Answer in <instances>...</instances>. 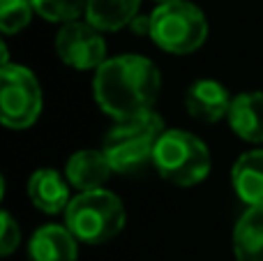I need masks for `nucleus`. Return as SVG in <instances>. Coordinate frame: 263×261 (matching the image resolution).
Returning a JSON list of instances; mask_svg holds the SVG:
<instances>
[{
	"instance_id": "nucleus-11",
	"label": "nucleus",
	"mask_w": 263,
	"mask_h": 261,
	"mask_svg": "<svg viewBox=\"0 0 263 261\" xmlns=\"http://www.w3.org/2000/svg\"><path fill=\"white\" fill-rule=\"evenodd\" d=\"M79 240L65 225H44L28 240V261H77Z\"/></svg>"
},
{
	"instance_id": "nucleus-13",
	"label": "nucleus",
	"mask_w": 263,
	"mask_h": 261,
	"mask_svg": "<svg viewBox=\"0 0 263 261\" xmlns=\"http://www.w3.org/2000/svg\"><path fill=\"white\" fill-rule=\"evenodd\" d=\"M231 185L247 208L263 206V148L247 151L233 162Z\"/></svg>"
},
{
	"instance_id": "nucleus-5",
	"label": "nucleus",
	"mask_w": 263,
	"mask_h": 261,
	"mask_svg": "<svg viewBox=\"0 0 263 261\" xmlns=\"http://www.w3.org/2000/svg\"><path fill=\"white\" fill-rule=\"evenodd\" d=\"M150 40L166 53H194L208 40V18L190 0L162 3L150 12Z\"/></svg>"
},
{
	"instance_id": "nucleus-1",
	"label": "nucleus",
	"mask_w": 263,
	"mask_h": 261,
	"mask_svg": "<svg viewBox=\"0 0 263 261\" xmlns=\"http://www.w3.org/2000/svg\"><path fill=\"white\" fill-rule=\"evenodd\" d=\"M162 90V74L150 58L123 53L109 58L92 79V95L106 116L120 123L153 111Z\"/></svg>"
},
{
	"instance_id": "nucleus-18",
	"label": "nucleus",
	"mask_w": 263,
	"mask_h": 261,
	"mask_svg": "<svg viewBox=\"0 0 263 261\" xmlns=\"http://www.w3.org/2000/svg\"><path fill=\"white\" fill-rule=\"evenodd\" d=\"M21 245V227L7 211L0 213V254L5 259Z\"/></svg>"
},
{
	"instance_id": "nucleus-9",
	"label": "nucleus",
	"mask_w": 263,
	"mask_h": 261,
	"mask_svg": "<svg viewBox=\"0 0 263 261\" xmlns=\"http://www.w3.org/2000/svg\"><path fill=\"white\" fill-rule=\"evenodd\" d=\"M233 97L229 95L227 86L215 79H199L185 92V106L190 116L199 123H217L227 118Z\"/></svg>"
},
{
	"instance_id": "nucleus-6",
	"label": "nucleus",
	"mask_w": 263,
	"mask_h": 261,
	"mask_svg": "<svg viewBox=\"0 0 263 261\" xmlns=\"http://www.w3.org/2000/svg\"><path fill=\"white\" fill-rule=\"evenodd\" d=\"M44 97L37 77L23 65L0 67V123L9 129H28L40 118Z\"/></svg>"
},
{
	"instance_id": "nucleus-8",
	"label": "nucleus",
	"mask_w": 263,
	"mask_h": 261,
	"mask_svg": "<svg viewBox=\"0 0 263 261\" xmlns=\"http://www.w3.org/2000/svg\"><path fill=\"white\" fill-rule=\"evenodd\" d=\"M28 199L44 215H58L67 211L72 201V185L55 169H37L28 178Z\"/></svg>"
},
{
	"instance_id": "nucleus-7",
	"label": "nucleus",
	"mask_w": 263,
	"mask_h": 261,
	"mask_svg": "<svg viewBox=\"0 0 263 261\" xmlns=\"http://www.w3.org/2000/svg\"><path fill=\"white\" fill-rule=\"evenodd\" d=\"M55 53L74 69H100L106 63V42L88 21H72L60 26L55 35Z\"/></svg>"
},
{
	"instance_id": "nucleus-4",
	"label": "nucleus",
	"mask_w": 263,
	"mask_h": 261,
	"mask_svg": "<svg viewBox=\"0 0 263 261\" xmlns=\"http://www.w3.org/2000/svg\"><path fill=\"white\" fill-rule=\"evenodd\" d=\"M153 166L164 180L178 188H194L208 178L213 157L196 134L185 129H166L153 155Z\"/></svg>"
},
{
	"instance_id": "nucleus-19",
	"label": "nucleus",
	"mask_w": 263,
	"mask_h": 261,
	"mask_svg": "<svg viewBox=\"0 0 263 261\" xmlns=\"http://www.w3.org/2000/svg\"><path fill=\"white\" fill-rule=\"evenodd\" d=\"M157 5H162V3H171V0H155Z\"/></svg>"
},
{
	"instance_id": "nucleus-12",
	"label": "nucleus",
	"mask_w": 263,
	"mask_h": 261,
	"mask_svg": "<svg viewBox=\"0 0 263 261\" xmlns=\"http://www.w3.org/2000/svg\"><path fill=\"white\" fill-rule=\"evenodd\" d=\"M229 127L247 143H263V90H247L233 97Z\"/></svg>"
},
{
	"instance_id": "nucleus-10",
	"label": "nucleus",
	"mask_w": 263,
	"mask_h": 261,
	"mask_svg": "<svg viewBox=\"0 0 263 261\" xmlns=\"http://www.w3.org/2000/svg\"><path fill=\"white\" fill-rule=\"evenodd\" d=\"M111 174H114V166L104 151H92V148L74 153L65 164V178L79 192L104 190V183L111 178Z\"/></svg>"
},
{
	"instance_id": "nucleus-15",
	"label": "nucleus",
	"mask_w": 263,
	"mask_h": 261,
	"mask_svg": "<svg viewBox=\"0 0 263 261\" xmlns=\"http://www.w3.org/2000/svg\"><path fill=\"white\" fill-rule=\"evenodd\" d=\"M231 240L238 261H263V206L245 208L233 227Z\"/></svg>"
},
{
	"instance_id": "nucleus-17",
	"label": "nucleus",
	"mask_w": 263,
	"mask_h": 261,
	"mask_svg": "<svg viewBox=\"0 0 263 261\" xmlns=\"http://www.w3.org/2000/svg\"><path fill=\"white\" fill-rule=\"evenodd\" d=\"M30 0H0V30L3 35H16L32 21Z\"/></svg>"
},
{
	"instance_id": "nucleus-3",
	"label": "nucleus",
	"mask_w": 263,
	"mask_h": 261,
	"mask_svg": "<svg viewBox=\"0 0 263 261\" xmlns=\"http://www.w3.org/2000/svg\"><path fill=\"white\" fill-rule=\"evenodd\" d=\"M166 132L159 114L148 111L129 120H120L106 132L104 137V155L109 157L114 174H129L150 162L162 134Z\"/></svg>"
},
{
	"instance_id": "nucleus-14",
	"label": "nucleus",
	"mask_w": 263,
	"mask_h": 261,
	"mask_svg": "<svg viewBox=\"0 0 263 261\" xmlns=\"http://www.w3.org/2000/svg\"><path fill=\"white\" fill-rule=\"evenodd\" d=\"M141 0H88L86 21L100 32H116L139 16Z\"/></svg>"
},
{
	"instance_id": "nucleus-16",
	"label": "nucleus",
	"mask_w": 263,
	"mask_h": 261,
	"mask_svg": "<svg viewBox=\"0 0 263 261\" xmlns=\"http://www.w3.org/2000/svg\"><path fill=\"white\" fill-rule=\"evenodd\" d=\"M32 9L51 23H72L86 16L88 0H30Z\"/></svg>"
},
{
	"instance_id": "nucleus-2",
	"label": "nucleus",
	"mask_w": 263,
	"mask_h": 261,
	"mask_svg": "<svg viewBox=\"0 0 263 261\" xmlns=\"http://www.w3.org/2000/svg\"><path fill=\"white\" fill-rule=\"evenodd\" d=\"M127 213L118 194L109 190L79 192L65 211V227L79 243L104 245L123 231Z\"/></svg>"
}]
</instances>
